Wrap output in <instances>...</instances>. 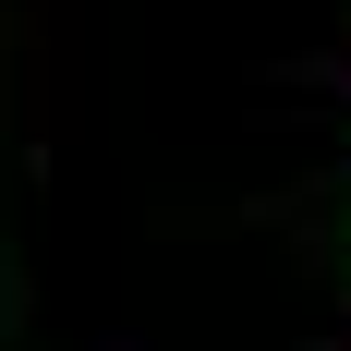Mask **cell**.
I'll return each instance as SVG.
<instances>
[{
	"instance_id": "4",
	"label": "cell",
	"mask_w": 351,
	"mask_h": 351,
	"mask_svg": "<svg viewBox=\"0 0 351 351\" xmlns=\"http://www.w3.org/2000/svg\"><path fill=\"white\" fill-rule=\"evenodd\" d=\"M85 351H145V339H134V327H97V339H85Z\"/></svg>"
},
{
	"instance_id": "1",
	"label": "cell",
	"mask_w": 351,
	"mask_h": 351,
	"mask_svg": "<svg viewBox=\"0 0 351 351\" xmlns=\"http://www.w3.org/2000/svg\"><path fill=\"white\" fill-rule=\"evenodd\" d=\"M12 25V73H25V182L61 170V109H73V0H0Z\"/></svg>"
},
{
	"instance_id": "5",
	"label": "cell",
	"mask_w": 351,
	"mask_h": 351,
	"mask_svg": "<svg viewBox=\"0 0 351 351\" xmlns=\"http://www.w3.org/2000/svg\"><path fill=\"white\" fill-rule=\"evenodd\" d=\"M315 351H351V315H339V327H327V339H315Z\"/></svg>"
},
{
	"instance_id": "2",
	"label": "cell",
	"mask_w": 351,
	"mask_h": 351,
	"mask_svg": "<svg viewBox=\"0 0 351 351\" xmlns=\"http://www.w3.org/2000/svg\"><path fill=\"white\" fill-rule=\"evenodd\" d=\"M279 85H291V97H303V109H315V97L339 109V97H351V25L327 36V49H303V61H279Z\"/></svg>"
},
{
	"instance_id": "3",
	"label": "cell",
	"mask_w": 351,
	"mask_h": 351,
	"mask_svg": "<svg viewBox=\"0 0 351 351\" xmlns=\"http://www.w3.org/2000/svg\"><path fill=\"white\" fill-rule=\"evenodd\" d=\"M25 315H36V291H25V267H0V339H12Z\"/></svg>"
}]
</instances>
